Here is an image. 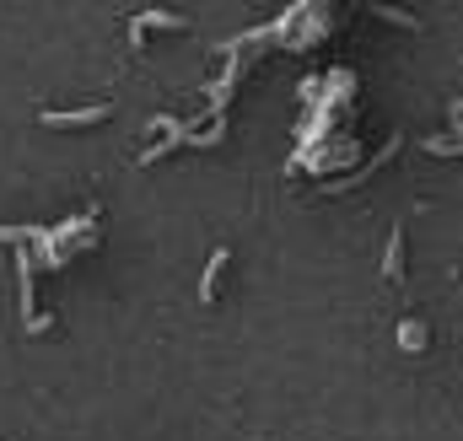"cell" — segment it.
Here are the masks:
<instances>
[{
    "mask_svg": "<svg viewBox=\"0 0 463 441\" xmlns=\"http://www.w3.org/2000/svg\"><path fill=\"white\" fill-rule=\"evenodd\" d=\"M114 113V103H98V108H71V113H49L43 108V124L49 129H81V124H103Z\"/></svg>",
    "mask_w": 463,
    "mask_h": 441,
    "instance_id": "6da1fadb",
    "label": "cell"
},
{
    "mask_svg": "<svg viewBox=\"0 0 463 441\" xmlns=\"http://www.w3.org/2000/svg\"><path fill=\"white\" fill-rule=\"evenodd\" d=\"M146 27H184V16H178V11H151V16L129 22V38H135V43H146Z\"/></svg>",
    "mask_w": 463,
    "mask_h": 441,
    "instance_id": "7a4b0ae2",
    "label": "cell"
},
{
    "mask_svg": "<svg viewBox=\"0 0 463 441\" xmlns=\"http://www.w3.org/2000/svg\"><path fill=\"white\" fill-rule=\"evenodd\" d=\"M222 269H227V248L211 253V269H205V280H200V302H216V280H222Z\"/></svg>",
    "mask_w": 463,
    "mask_h": 441,
    "instance_id": "3957f363",
    "label": "cell"
}]
</instances>
